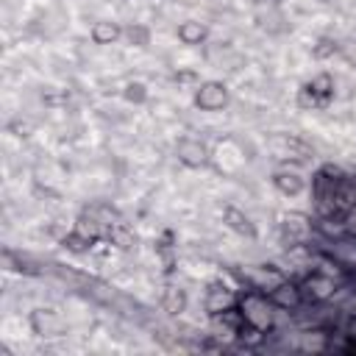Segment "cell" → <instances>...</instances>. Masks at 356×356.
Returning <instances> with one entry per match:
<instances>
[{
  "mask_svg": "<svg viewBox=\"0 0 356 356\" xmlns=\"http://www.w3.org/2000/svg\"><path fill=\"white\" fill-rule=\"evenodd\" d=\"M270 147H273V153H275V159H289V161H303L306 156H309V145L303 142V139H298V136H292V134H275L273 139H270Z\"/></svg>",
  "mask_w": 356,
  "mask_h": 356,
  "instance_id": "cell-6",
  "label": "cell"
},
{
  "mask_svg": "<svg viewBox=\"0 0 356 356\" xmlns=\"http://www.w3.org/2000/svg\"><path fill=\"white\" fill-rule=\"evenodd\" d=\"M195 106L203 111H220L228 106V86L220 81H206L195 92Z\"/></svg>",
  "mask_w": 356,
  "mask_h": 356,
  "instance_id": "cell-5",
  "label": "cell"
},
{
  "mask_svg": "<svg viewBox=\"0 0 356 356\" xmlns=\"http://www.w3.org/2000/svg\"><path fill=\"white\" fill-rule=\"evenodd\" d=\"M298 284H300V292H303V303H312V306H317V303H331L334 295H337L339 286H342L337 278H328V275H323V273H317V270L306 273Z\"/></svg>",
  "mask_w": 356,
  "mask_h": 356,
  "instance_id": "cell-2",
  "label": "cell"
},
{
  "mask_svg": "<svg viewBox=\"0 0 356 356\" xmlns=\"http://www.w3.org/2000/svg\"><path fill=\"white\" fill-rule=\"evenodd\" d=\"M206 25L203 22H197V19H184L181 25H178V39L184 42V44H200L203 39H206Z\"/></svg>",
  "mask_w": 356,
  "mask_h": 356,
  "instance_id": "cell-15",
  "label": "cell"
},
{
  "mask_svg": "<svg viewBox=\"0 0 356 356\" xmlns=\"http://www.w3.org/2000/svg\"><path fill=\"white\" fill-rule=\"evenodd\" d=\"M331 92H334V81L328 75H317L312 78V83H306L300 89V106H325L331 100Z\"/></svg>",
  "mask_w": 356,
  "mask_h": 356,
  "instance_id": "cell-9",
  "label": "cell"
},
{
  "mask_svg": "<svg viewBox=\"0 0 356 356\" xmlns=\"http://www.w3.org/2000/svg\"><path fill=\"white\" fill-rule=\"evenodd\" d=\"M273 186H275L281 195H300V192L306 189V181H303L298 172H292V170H278V172L273 175Z\"/></svg>",
  "mask_w": 356,
  "mask_h": 356,
  "instance_id": "cell-13",
  "label": "cell"
},
{
  "mask_svg": "<svg viewBox=\"0 0 356 356\" xmlns=\"http://www.w3.org/2000/svg\"><path fill=\"white\" fill-rule=\"evenodd\" d=\"M239 312L245 317V325H253L264 334H270L275 328V317H278V306L270 300L267 292L261 289H248V292H239Z\"/></svg>",
  "mask_w": 356,
  "mask_h": 356,
  "instance_id": "cell-1",
  "label": "cell"
},
{
  "mask_svg": "<svg viewBox=\"0 0 356 356\" xmlns=\"http://www.w3.org/2000/svg\"><path fill=\"white\" fill-rule=\"evenodd\" d=\"M222 220H225V225H228L231 231H236V234H242V236H248V239L256 236V228H253L250 217H248L245 211H239L236 206H225V209H222Z\"/></svg>",
  "mask_w": 356,
  "mask_h": 356,
  "instance_id": "cell-12",
  "label": "cell"
},
{
  "mask_svg": "<svg viewBox=\"0 0 356 356\" xmlns=\"http://www.w3.org/2000/svg\"><path fill=\"white\" fill-rule=\"evenodd\" d=\"M345 234L356 239V206H353V209L345 214Z\"/></svg>",
  "mask_w": 356,
  "mask_h": 356,
  "instance_id": "cell-21",
  "label": "cell"
},
{
  "mask_svg": "<svg viewBox=\"0 0 356 356\" xmlns=\"http://www.w3.org/2000/svg\"><path fill=\"white\" fill-rule=\"evenodd\" d=\"M175 156H178V161L184 164V167H203L206 161H209V150H206V145L200 142V139H192V136H184V139H178V145H175Z\"/></svg>",
  "mask_w": 356,
  "mask_h": 356,
  "instance_id": "cell-10",
  "label": "cell"
},
{
  "mask_svg": "<svg viewBox=\"0 0 356 356\" xmlns=\"http://www.w3.org/2000/svg\"><path fill=\"white\" fill-rule=\"evenodd\" d=\"M339 53H342V58H345L350 67H356V36L345 39V42L339 44Z\"/></svg>",
  "mask_w": 356,
  "mask_h": 356,
  "instance_id": "cell-19",
  "label": "cell"
},
{
  "mask_svg": "<svg viewBox=\"0 0 356 356\" xmlns=\"http://www.w3.org/2000/svg\"><path fill=\"white\" fill-rule=\"evenodd\" d=\"M236 303H239V289H234V286L225 284L222 278L214 281V284H209L206 298H203V309H206L209 314H220V312H225V309H231V306H236Z\"/></svg>",
  "mask_w": 356,
  "mask_h": 356,
  "instance_id": "cell-4",
  "label": "cell"
},
{
  "mask_svg": "<svg viewBox=\"0 0 356 356\" xmlns=\"http://www.w3.org/2000/svg\"><path fill=\"white\" fill-rule=\"evenodd\" d=\"M270 295V300L281 309V312H295V309H300V303H303V292H300V284L298 281H281L273 292H267Z\"/></svg>",
  "mask_w": 356,
  "mask_h": 356,
  "instance_id": "cell-11",
  "label": "cell"
},
{
  "mask_svg": "<svg viewBox=\"0 0 356 356\" xmlns=\"http://www.w3.org/2000/svg\"><path fill=\"white\" fill-rule=\"evenodd\" d=\"M31 328L39 337H61L67 331V323L56 309H36L31 314Z\"/></svg>",
  "mask_w": 356,
  "mask_h": 356,
  "instance_id": "cell-7",
  "label": "cell"
},
{
  "mask_svg": "<svg viewBox=\"0 0 356 356\" xmlns=\"http://www.w3.org/2000/svg\"><path fill=\"white\" fill-rule=\"evenodd\" d=\"M248 281L253 284V289L273 292L281 281H286V270L284 267H275V264H256V267L248 270Z\"/></svg>",
  "mask_w": 356,
  "mask_h": 356,
  "instance_id": "cell-8",
  "label": "cell"
},
{
  "mask_svg": "<svg viewBox=\"0 0 356 356\" xmlns=\"http://www.w3.org/2000/svg\"><path fill=\"white\" fill-rule=\"evenodd\" d=\"M278 231H281V242L289 245H303L312 239L314 234V222L312 217H306L303 211H286L278 217Z\"/></svg>",
  "mask_w": 356,
  "mask_h": 356,
  "instance_id": "cell-3",
  "label": "cell"
},
{
  "mask_svg": "<svg viewBox=\"0 0 356 356\" xmlns=\"http://www.w3.org/2000/svg\"><path fill=\"white\" fill-rule=\"evenodd\" d=\"M334 53H339V44H337L334 39H328V36H323V39L314 44V56H317V58H328V56H334Z\"/></svg>",
  "mask_w": 356,
  "mask_h": 356,
  "instance_id": "cell-18",
  "label": "cell"
},
{
  "mask_svg": "<svg viewBox=\"0 0 356 356\" xmlns=\"http://www.w3.org/2000/svg\"><path fill=\"white\" fill-rule=\"evenodd\" d=\"M161 306L170 314H181L186 309V292L181 286H167L164 289V298H161Z\"/></svg>",
  "mask_w": 356,
  "mask_h": 356,
  "instance_id": "cell-16",
  "label": "cell"
},
{
  "mask_svg": "<svg viewBox=\"0 0 356 356\" xmlns=\"http://www.w3.org/2000/svg\"><path fill=\"white\" fill-rule=\"evenodd\" d=\"M89 33H92V42H95V44H111V42H117L125 31H122L117 22H111V19H97Z\"/></svg>",
  "mask_w": 356,
  "mask_h": 356,
  "instance_id": "cell-14",
  "label": "cell"
},
{
  "mask_svg": "<svg viewBox=\"0 0 356 356\" xmlns=\"http://www.w3.org/2000/svg\"><path fill=\"white\" fill-rule=\"evenodd\" d=\"M345 334H348V337H353V339H356V314H353V317H350V320H348V328H345Z\"/></svg>",
  "mask_w": 356,
  "mask_h": 356,
  "instance_id": "cell-22",
  "label": "cell"
},
{
  "mask_svg": "<svg viewBox=\"0 0 356 356\" xmlns=\"http://www.w3.org/2000/svg\"><path fill=\"white\" fill-rule=\"evenodd\" d=\"M145 95H147V92H145V86H142V83H128V86H125V97H128V100H134V103H142V100H145Z\"/></svg>",
  "mask_w": 356,
  "mask_h": 356,
  "instance_id": "cell-20",
  "label": "cell"
},
{
  "mask_svg": "<svg viewBox=\"0 0 356 356\" xmlns=\"http://www.w3.org/2000/svg\"><path fill=\"white\" fill-rule=\"evenodd\" d=\"M125 36H128L131 44H147V42H150V31L142 28V25H131V28H125Z\"/></svg>",
  "mask_w": 356,
  "mask_h": 356,
  "instance_id": "cell-17",
  "label": "cell"
}]
</instances>
